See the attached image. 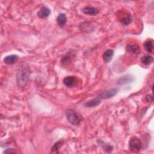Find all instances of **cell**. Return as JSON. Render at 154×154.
I'll use <instances>...</instances> for the list:
<instances>
[{
    "label": "cell",
    "instance_id": "obj_1",
    "mask_svg": "<svg viewBox=\"0 0 154 154\" xmlns=\"http://www.w3.org/2000/svg\"><path fill=\"white\" fill-rule=\"evenodd\" d=\"M31 70L26 64H22L16 71V80L17 85L20 87H25L28 82Z\"/></svg>",
    "mask_w": 154,
    "mask_h": 154
},
{
    "label": "cell",
    "instance_id": "obj_2",
    "mask_svg": "<svg viewBox=\"0 0 154 154\" xmlns=\"http://www.w3.org/2000/svg\"><path fill=\"white\" fill-rule=\"evenodd\" d=\"M66 116L69 122L73 125H78L81 122V117L72 109H67L66 111Z\"/></svg>",
    "mask_w": 154,
    "mask_h": 154
},
{
    "label": "cell",
    "instance_id": "obj_3",
    "mask_svg": "<svg viewBox=\"0 0 154 154\" xmlns=\"http://www.w3.org/2000/svg\"><path fill=\"white\" fill-rule=\"evenodd\" d=\"M142 147V144L141 141L136 137L131 138L129 141V149L132 152H138L140 151Z\"/></svg>",
    "mask_w": 154,
    "mask_h": 154
},
{
    "label": "cell",
    "instance_id": "obj_4",
    "mask_svg": "<svg viewBox=\"0 0 154 154\" xmlns=\"http://www.w3.org/2000/svg\"><path fill=\"white\" fill-rule=\"evenodd\" d=\"M117 92H118V90L117 88H111L110 90H108L107 91L101 93L99 95V97L103 99H109L114 96L117 93Z\"/></svg>",
    "mask_w": 154,
    "mask_h": 154
},
{
    "label": "cell",
    "instance_id": "obj_5",
    "mask_svg": "<svg viewBox=\"0 0 154 154\" xmlns=\"http://www.w3.org/2000/svg\"><path fill=\"white\" fill-rule=\"evenodd\" d=\"M51 13V10L46 6H43L40 10L37 12V16L40 18L43 19L48 17Z\"/></svg>",
    "mask_w": 154,
    "mask_h": 154
},
{
    "label": "cell",
    "instance_id": "obj_6",
    "mask_svg": "<svg viewBox=\"0 0 154 154\" xmlns=\"http://www.w3.org/2000/svg\"><path fill=\"white\" fill-rule=\"evenodd\" d=\"M76 82V79L75 76H67L64 78L63 79V83L68 88H71L73 87Z\"/></svg>",
    "mask_w": 154,
    "mask_h": 154
},
{
    "label": "cell",
    "instance_id": "obj_7",
    "mask_svg": "<svg viewBox=\"0 0 154 154\" xmlns=\"http://www.w3.org/2000/svg\"><path fill=\"white\" fill-rule=\"evenodd\" d=\"M82 12L85 14L90 15V16H96L99 13V11L97 8L93 7H85L82 8Z\"/></svg>",
    "mask_w": 154,
    "mask_h": 154
},
{
    "label": "cell",
    "instance_id": "obj_8",
    "mask_svg": "<svg viewBox=\"0 0 154 154\" xmlns=\"http://www.w3.org/2000/svg\"><path fill=\"white\" fill-rule=\"evenodd\" d=\"M18 60V56L15 54L6 56L3 59V61L6 64H13Z\"/></svg>",
    "mask_w": 154,
    "mask_h": 154
},
{
    "label": "cell",
    "instance_id": "obj_9",
    "mask_svg": "<svg viewBox=\"0 0 154 154\" xmlns=\"http://www.w3.org/2000/svg\"><path fill=\"white\" fill-rule=\"evenodd\" d=\"M67 22V17L65 13H60L57 17V23L60 27H64Z\"/></svg>",
    "mask_w": 154,
    "mask_h": 154
},
{
    "label": "cell",
    "instance_id": "obj_10",
    "mask_svg": "<svg viewBox=\"0 0 154 154\" xmlns=\"http://www.w3.org/2000/svg\"><path fill=\"white\" fill-rule=\"evenodd\" d=\"M113 55L114 51L112 49H107L103 54V60L106 63H108L111 61Z\"/></svg>",
    "mask_w": 154,
    "mask_h": 154
},
{
    "label": "cell",
    "instance_id": "obj_11",
    "mask_svg": "<svg viewBox=\"0 0 154 154\" xmlns=\"http://www.w3.org/2000/svg\"><path fill=\"white\" fill-rule=\"evenodd\" d=\"M134 80V78L131 76V75H127L125 76H123L119 78V79L117 81V84L118 85H123L126 84L129 82H131Z\"/></svg>",
    "mask_w": 154,
    "mask_h": 154
},
{
    "label": "cell",
    "instance_id": "obj_12",
    "mask_svg": "<svg viewBox=\"0 0 154 154\" xmlns=\"http://www.w3.org/2000/svg\"><path fill=\"white\" fill-rule=\"evenodd\" d=\"M72 57H73V55L70 52L66 54L61 58V64L66 66L70 64L72 60Z\"/></svg>",
    "mask_w": 154,
    "mask_h": 154
},
{
    "label": "cell",
    "instance_id": "obj_13",
    "mask_svg": "<svg viewBox=\"0 0 154 154\" xmlns=\"http://www.w3.org/2000/svg\"><path fill=\"white\" fill-rule=\"evenodd\" d=\"M126 49L128 52L132 53L135 55L138 54L140 51L139 46L137 45H128L126 46Z\"/></svg>",
    "mask_w": 154,
    "mask_h": 154
},
{
    "label": "cell",
    "instance_id": "obj_14",
    "mask_svg": "<svg viewBox=\"0 0 154 154\" xmlns=\"http://www.w3.org/2000/svg\"><path fill=\"white\" fill-rule=\"evenodd\" d=\"M153 40L152 39H148L144 43V49L149 53H151L153 49Z\"/></svg>",
    "mask_w": 154,
    "mask_h": 154
},
{
    "label": "cell",
    "instance_id": "obj_15",
    "mask_svg": "<svg viewBox=\"0 0 154 154\" xmlns=\"http://www.w3.org/2000/svg\"><path fill=\"white\" fill-rule=\"evenodd\" d=\"M141 61L144 65H149L153 61V58L150 55H145L141 57Z\"/></svg>",
    "mask_w": 154,
    "mask_h": 154
},
{
    "label": "cell",
    "instance_id": "obj_16",
    "mask_svg": "<svg viewBox=\"0 0 154 154\" xmlns=\"http://www.w3.org/2000/svg\"><path fill=\"white\" fill-rule=\"evenodd\" d=\"M100 103V100L98 98H96V99H93L87 102H86L84 105L86 107H88V108H91V107H95L98 106Z\"/></svg>",
    "mask_w": 154,
    "mask_h": 154
},
{
    "label": "cell",
    "instance_id": "obj_17",
    "mask_svg": "<svg viewBox=\"0 0 154 154\" xmlns=\"http://www.w3.org/2000/svg\"><path fill=\"white\" fill-rule=\"evenodd\" d=\"M132 19V16H131V14H128L125 17H123L121 19L120 22L123 25H128L131 22Z\"/></svg>",
    "mask_w": 154,
    "mask_h": 154
},
{
    "label": "cell",
    "instance_id": "obj_18",
    "mask_svg": "<svg viewBox=\"0 0 154 154\" xmlns=\"http://www.w3.org/2000/svg\"><path fill=\"white\" fill-rule=\"evenodd\" d=\"M63 144V141L62 140H59L57 141L54 146L52 147L51 149V153H57L58 152V149L61 147Z\"/></svg>",
    "mask_w": 154,
    "mask_h": 154
},
{
    "label": "cell",
    "instance_id": "obj_19",
    "mask_svg": "<svg viewBox=\"0 0 154 154\" xmlns=\"http://www.w3.org/2000/svg\"><path fill=\"white\" fill-rule=\"evenodd\" d=\"M103 148H104V150L106 152H108V153H109V152H111L112 151V147L110 145H108V144H105L103 146Z\"/></svg>",
    "mask_w": 154,
    "mask_h": 154
},
{
    "label": "cell",
    "instance_id": "obj_20",
    "mask_svg": "<svg viewBox=\"0 0 154 154\" xmlns=\"http://www.w3.org/2000/svg\"><path fill=\"white\" fill-rule=\"evenodd\" d=\"M3 153H16V152L13 149H6L5 150H4L3 152Z\"/></svg>",
    "mask_w": 154,
    "mask_h": 154
},
{
    "label": "cell",
    "instance_id": "obj_21",
    "mask_svg": "<svg viewBox=\"0 0 154 154\" xmlns=\"http://www.w3.org/2000/svg\"><path fill=\"white\" fill-rule=\"evenodd\" d=\"M146 100L147 101V102H153V97L151 96V95H147L146 96Z\"/></svg>",
    "mask_w": 154,
    "mask_h": 154
}]
</instances>
